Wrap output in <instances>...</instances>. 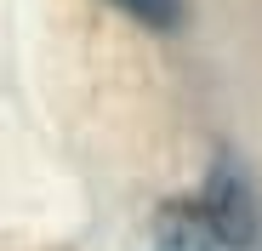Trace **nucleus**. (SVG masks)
<instances>
[{"label":"nucleus","instance_id":"1","mask_svg":"<svg viewBox=\"0 0 262 251\" xmlns=\"http://www.w3.org/2000/svg\"><path fill=\"white\" fill-rule=\"evenodd\" d=\"M194 228L216 245H228V251H256L262 245V205H256V189H251L245 165L234 154H216L205 194L194 205Z\"/></svg>","mask_w":262,"mask_h":251},{"label":"nucleus","instance_id":"2","mask_svg":"<svg viewBox=\"0 0 262 251\" xmlns=\"http://www.w3.org/2000/svg\"><path fill=\"white\" fill-rule=\"evenodd\" d=\"M114 6H120L125 17L148 23V29H171V23L183 17V0H114Z\"/></svg>","mask_w":262,"mask_h":251}]
</instances>
